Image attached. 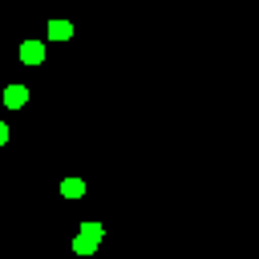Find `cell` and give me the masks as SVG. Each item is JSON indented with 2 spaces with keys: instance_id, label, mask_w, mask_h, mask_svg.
I'll use <instances>...</instances> for the list:
<instances>
[{
  "instance_id": "1",
  "label": "cell",
  "mask_w": 259,
  "mask_h": 259,
  "mask_svg": "<svg viewBox=\"0 0 259 259\" xmlns=\"http://www.w3.org/2000/svg\"><path fill=\"white\" fill-rule=\"evenodd\" d=\"M101 239H105V227H101V223H81V231H77V239H73V251H77V255H93Z\"/></svg>"
},
{
  "instance_id": "2",
  "label": "cell",
  "mask_w": 259,
  "mask_h": 259,
  "mask_svg": "<svg viewBox=\"0 0 259 259\" xmlns=\"http://www.w3.org/2000/svg\"><path fill=\"white\" fill-rule=\"evenodd\" d=\"M20 61H24V65H40V61H45V45H40V40H24V45H20Z\"/></svg>"
},
{
  "instance_id": "3",
  "label": "cell",
  "mask_w": 259,
  "mask_h": 259,
  "mask_svg": "<svg viewBox=\"0 0 259 259\" xmlns=\"http://www.w3.org/2000/svg\"><path fill=\"white\" fill-rule=\"evenodd\" d=\"M24 101H28V89H24V85H8V89H4V105H8V109H20Z\"/></svg>"
},
{
  "instance_id": "4",
  "label": "cell",
  "mask_w": 259,
  "mask_h": 259,
  "mask_svg": "<svg viewBox=\"0 0 259 259\" xmlns=\"http://www.w3.org/2000/svg\"><path fill=\"white\" fill-rule=\"evenodd\" d=\"M69 36H73L69 20H49V40H69Z\"/></svg>"
},
{
  "instance_id": "5",
  "label": "cell",
  "mask_w": 259,
  "mask_h": 259,
  "mask_svg": "<svg viewBox=\"0 0 259 259\" xmlns=\"http://www.w3.org/2000/svg\"><path fill=\"white\" fill-rule=\"evenodd\" d=\"M61 194H65V198H81V194H85V182H81V178H65V182H61Z\"/></svg>"
},
{
  "instance_id": "6",
  "label": "cell",
  "mask_w": 259,
  "mask_h": 259,
  "mask_svg": "<svg viewBox=\"0 0 259 259\" xmlns=\"http://www.w3.org/2000/svg\"><path fill=\"white\" fill-rule=\"evenodd\" d=\"M4 142H8V125L0 121V146H4Z\"/></svg>"
}]
</instances>
